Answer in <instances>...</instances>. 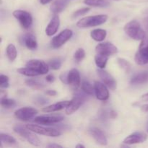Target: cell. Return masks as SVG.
Instances as JSON below:
<instances>
[{"label":"cell","mask_w":148,"mask_h":148,"mask_svg":"<svg viewBox=\"0 0 148 148\" xmlns=\"http://www.w3.org/2000/svg\"><path fill=\"white\" fill-rule=\"evenodd\" d=\"M142 99H143V101H148V92L147 93L145 94V95H143V96H142Z\"/></svg>","instance_id":"cell-44"},{"label":"cell","mask_w":148,"mask_h":148,"mask_svg":"<svg viewBox=\"0 0 148 148\" xmlns=\"http://www.w3.org/2000/svg\"><path fill=\"white\" fill-rule=\"evenodd\" d=\"M68 3H69L68 0H56L51 5V12L53 14H59L66 8Z\"/></svg>","instance_id":"cell-20"},{"label":"cell","mask_w":148,"mask_h":148,"mask_svg":"<svg viewBox=\"0 0 148 148\" xmlns=\"http://www.w3.org/2000/svg\"><path fill=\"white\" fill-rule=\"evenodd\" d=\"M46 95H49V96H55V95L57 94L56 90H49L46 91Z\"/></svg>","instance_id":"cell-39"},{"label":"cell","mask_w":148,"mask_h":148,"mask_svg":"<svg viewBox=\"0 0 148 148\" xmlns=\"http://www.w3.org/2000/svg\"><path fill=\"white\" fill-rule=\"evenodd\" d=\"M76 147H77V148H79V147L85 148V146H84V145H81V144H79V145H77L76 146Z\"/></svg>","instance_id":"cell-45"},{"label":"cell","mask_w":148,"mask_h":148,"mask_svg":"<svg viewBox=\"0 0 148 148\" xmlns=\"http://www.w3.org/2000/svg\"><path fill=\"white\" fill-rule=\"evenodd\" d=\"M94 89L96 98L100 101H106L109 98V92L106 85L100 82H95Z\"/></svg>","instance_id":"cell-13"},{"label":"cell","mask_w":148,"mask_h":148,"mask_svg":"<svg viewBox=\"0 0 148 148\" xmlns=\"http://www.w3.org/2000/svg\"><path fill=\"white\" fill-rule=\"evenodd\" d=\"M26 129L33 132L42 134V135L49 136V137H59L61 135L60 132L56 129L42 127V126L36 125V124H27L26 125Z\"/></svg>","instance_id":"cell-5"},{"label":"cell","mask_w":148,"mask_h":148,"mask_svg":"<svg viewBox=\"0 0 148 148\" xmlns=\"http://www.w3.org/2000/svg\"><path fill=\"white\" fill-rule=\"evenodd\" d=\"M88 132H89L90 134L92 136V138L95 140V141L98 144L103 146L107 145V144H108V140H107L106 137L104 134V133L101 130H99L98 128H96V127H91Z\"/></svg>","instance_id":"cell-16"},{"label":"cell","mask_w":148,"mask_h":148,"mask_svg":"<svg viewBox=\"0 0 148 148\" xmlns=\"http://www.w3.org/2000/svg\"><path fill=\"white\" fill-rule=\"evenodd\" d=\"M108 20V16L106 14H98V15L88 16L79 20L77 23V26L79 28H87V27H95L103 24Z\"/></svg>","instance_id":"cell-1"},{"label":"cell","mask_w":148,"mask_h":148,"mask_svg":"<svg viewBox=\"0 0 148 148\" xmlns=\"http://www.w3.org/2000/svg\"><path fill=\"white\" fill-rule=\"evenodd\" d=\"M38 114V111L32 107H24L15 111L14 116L18 119L23 121H28L33 119L35 116Z\"/></svg>","instance_id":"cell-11"},{"label":"cell","mask_w":148,"mask_h":148,"mask_svg":"<svg viewBox=\"0 0 148 148\" xmlns=\"http://www.w3.org/2000/svg\"><path fill=\"white\" fill-rule=\"evenodd\" d=\"M147 137L143 132H134L126 137L124 140V144L134 145L143 143L147 140Z\"/></svg>","instance_id":"cell-17"},{"label":"cell","mask_w":148,"mask_h":148,"mask_svg":"<svg viewBox=\"0 0 148 148\" xmlns=\"http://www.w3.org/2000/svg\"><path fill=\"white\" fill-rule=\"evenodd\" d=\"M95 51H96L97 54L109 56L118 53V49L113 43H109V42H106V43L98 44L95 47Z\"/></svg>","instance_id":"cell-10"},{"label":"cell","mask_w":148,"mask_h":148,"mask_svg":"<svg viewBox=\"0 0 148 148\" xmlns=\"http://www.w3.org/2000/svg\"><path fill=\"white\" fill-rule=\"evenodd\" d=\"M59 25H60V20L58 15H55L50 23L48 24L47 27L46 28V33L48 36H51L54 35L57 32L59 29Z\"/></svg>","instance_id":"cell-18"},{"label":"cell","mask_w":148,"mask_h":148,"mask_svg":"<svg viewBox=\"0 0 148 148\" xmlns=\"http://www.w3.org/2000/svg\"><path fill=\"white\" fill-rule=\"evenodd\" d=\"M13 16L19 21L24 29H28L33 23L31 14L24 10H15L13 12Z\"/></svg>","instance_id":"cell-7"},{"label":"cell","mask_w":148,"mask_h":148,"mask_svg":"<svg viewBox=\"0 0 148 148\" xmlns=\"http://www.w3.org/2000/svg\"><path fill=\"white\" fill-rule=\"evenodd\" d=\"M72 36V31L69 29H65L59 34L55 36L51 40V46L53 49H58L63 46Z\"/></svg>","instance_id":"cell-8"},{"label":"cell","mask_w":148,"mask_h":148,"mask_svg":"<svg viewBox=\"0 0 148 148\" xmlns=\"http://www.w3.org/2000/svg\"><path fill=\"white\" fill-rule=\"evenodd\" d=\"M1 106L4 108H12L16 106V101L13 99L7 98L6 97L1 98Z\"/></svg>","instance_id":"cell-28"},{"label":"cell","mask_w":148,"mask_h":148,"mask_svg":"<svg viewBox=\"0 0 148 148\" xmlns=\"http://www.w3.org/2000/svg\"><path fill=\"white\" fill-rule=\"evenodd\" d=\"M49 66L51 69H53V70H58L60 69L61 66H62V61L59 59H53L49 61Z\"/></svg>","instance_id":"cell-34"},{"label":"cell","mask_w":148,"mask_h":148,"mask_svg":"<svg viewBox=\"0 0 148 148\" xmlns=\"http://www.w3.org/2000/svg\"><path fill=\"white\" fill-rule=\"evenodd\" d=\"M64 117L60 116H40L34 119V122L43 125H51L63 121Z\"/></svg>","instance_id":"cell-14"},{"label":"cell","mask_w":148,"mask_h":148,"mask_svg":"<svg viewBox=\"0 0 148 148\" xmlns=\"http://www.w3.org/2000/svg\"><path fill=\"white\" fill-rule=\"evenodd\" d=\"M51 1L52 0H40V2L42 4H43V5H44V4H48V3L51 2Z\"/></svg>","instance_id":"cell-43"},{"label":"cell","mask_w":148,"mask_h":148,"mask_svg":"<svg viewBox=\"0 0 148 148\" xmlns=\"http://www.w3.org/2000/svg\"><path fill=\"white\" fill-rule=\"evenodd\" d=\"M147 132H148V129H147Z\"/></svg>","instance_id":"cell-46"},{"label":"cell","mask_w":148,"mask_h":148,"mask_svg":"<svg viewBox=\"0 0 148 148\" xmlns=\"http://www.w3.org/2000/svg\"><path fill=\"white\" fill-rule=\"evenodd\" d=\"M59 78H60L61 81L63 83L67 84V74H66V75L65 74H62V75H60Z\"/></svg>","instance_id":"cell-38"},{"label":"cell","mask_w":148,"mask_h":148,"mask_svg":"<svg viewBox=\"0 0 148 148\" xmlns=\"http://www.w3.org/2000/svg\"><path fill=\"white\" fill-rule=\"evenodd\" d=\"M25 84L27 86L34 88V89H42L45 87L44 84L39 82L38 80H36V79H27L25 80Z\"/></svg>","instance_id":"cell-31"},{"label":"cell","mask_w":148,"mask_h":148,"mask_svg":"<svg viewBox=\"0 0 148 148\" xmlns=\"http://www.w3.org/2000/svg\"><path fill=\"white\" fill-rule=\"evenodd\" d=\"M85 56V51L83 49H78L74 54V59L77 63H80Z\"/></svg>","instance_id":"cell-33"},{"label":"cell","mask_w":148,"mask_h":148,"mask_svg":"<svg viewBox=\"0 0 148 148\" xmlns=\"http://www.w3.org/2000/svg\"><path fill=\"white\" fill-rule=\"evenodd\" d=\"M71 101H60L59 103H56L52 104V105L49 106H46L45 108H43L42 111L43 112L46 113H51V112H55V111H60V110L64 109V108H66L70 104Z\"/></svg>","instance_id":"cell-19"},{"label":"cell","mask_w":148,"mask_h":148,"mask_svg":"<svg viewBox=\"0 0 148 148\" xmlns=\"http://www.w3.org/2000/svg\"><path fill=\"white\" fill-rule=\"evenodd\" d=\"M13 130L14 131V132L23 137L25 140H27L30 144L33 145L39 146L41 144V142L37 136L29 132V130H26L21 125H15L13 127Z\"/></svg>","instance_id":"cell-4"},{"label":"cell","mask_w":148,"mask_h":148,"mask_svg":"<svg viewBox=\"0 0 148 148\" xmlns=\"http://www.w3.org/2000/svg\"><path fill=\"white\" fill-rule=\"evenodd\" d=\"M46 80L48 82H50V83H51V82H53V81L55 80V77H53V75H47V76H46Z\"/></svg>","instance_id":"cell-40"},{"label":"cell","mask_w":148,"mask_h":148,"mask_svg":"<svg viewBox=\"0 0 148 148\" xmlns=\"http://www.w3.org/2000/svg\"><path fill=\"white\" fill-rule=\"evenodd\" d=\"M117 62H118V64L120 67L122 69H124L127 73L130 72V70L132 69V65L128 61L124 59H122V58H119L117 59Z\"/></svg>","instance_id":"cell-32"},{"label":"cell","mask_w":148,"mask_h":148,"mask_svg":"<svg viewBox=\"0 0 148 148\" xmlns=\"http://www.w3.org/2000/svg\"><path fill=\"white\" fill-rule=\"evenodd\" d=\"M26 66L33 69L35 72H37L38 75H45L48 73L49 70V64L39 59H31L26 63Z\"/></svg>","instance_id":"cell-9"},{"label":"cell","mask_w":148,"mask_h":148,"mask_svg":"<svg viewBox=\"0 0 148 148\" xmlns=\"http://www.w3.org/2000/svg\"><path fill=\"white\" fill-rule=\"evenodd\" d=\"M48 147H62V146L57 144H51L48 145Z\"/></svg>","instance_id":"cell-42"},{"label":"cell","mask_w":148,"mask_h":148,"mask_svg":"<svg viewBox=\"0 0 148 148\" xmlns=\"http://www.w3.org/2000/svg\"><path fill=\"white\" fill-rule=\"evenodd\" d=\"M24 43L26 47L30 50H35L37 49L38 43L36 37L32 34H28L24 37Z\"/></svg>","instance_id":"cell-24"},{"label":"cell","mask_w":148,"mask_h":148,"mask_svg":"<svg viewBox=\"0 0 148 148\" xmlns=\"http://www.w3.org/2000/svg\"><path fill=\"white\" fill-rule=\"evenodd\" d=\"M97 73H98V76L100 77L103 83L106 85L108 88L110 89L114 90L116 88V82L113 77L112 75H110L108 72L103 70V69H100L97 70Z\"/></svg>","instance_id":"cell-12"},{"label":"cell","mask_w":148,"mask_h":148,"mask_svg":"<svg viewBox=\"0 0 148 148\" xmlns=\"http://www.w3.org/2000/svg\"><path fill=\"white\" fill-rule=\"evenodd\" d=\"M84 3L88 6L95 7H107L110 5L107 0H84Z\"/></svg>","instance_id":"cell-25"},{"label":"cell","mask_w":148,"mask_h":148,"mask_svg":"<svg viewBox=\"0 0 148 148\" xmlns=\"http://www.w3.org/2000/svg\"><path fill=\"white\" fill-rule=\"evenodd\" d=\"M125 33L134 40H143L145 37V33L140 26V24L136 20H132L124 26Z\"/></svg>","instance_id":"cell-2"},{"label":"cell","mask_w":148,"mask_h":148,"mask_svg":"<svg viewBox=\"0 0 148 148\" xmlns=\"http://www.w3.org/2000/svg\"><path fill=\"white\" fill-rule=\"evenodd\" d=\"M83 92V91H82ZM86 94L85 92H77L71 101L70 104L66 108V114L68 115L72 114L75 111H77L79 107L83 104V103L86 101Z\"/></svg>","instance_id":"cell-6"},{"label":"cell","mask_w":148,"mask_h":148,"mask_svg":"<svg viewBox=\"0 0 148 148\" xmlns=\"http://www.w3.org/2000/svg\"><path fill=\"white\" fill-rule=\"evenodd\" d=\"M67 84L77 90L80 86V75L77 69H72L67 73Z\"/></svg>","instance_id":"cell-15"},{"label":"cell","mask_w":148,"mask_h":148,"mask_svg":"<svg viewBox=\"0 0 148 148\" xmlns=\"http://www.w3.org/2000/svg\"><path fill=\"white\" fill-rule=\"evenodd\" d=\"M17 55V49L13 44H9L7 47V56L9 60L13 62L16 59Z\"/></svg>","instance_id":"cell-27"},{"label":"cell","mask_w":148,"mask_h":148,"mask_svg":"<svg viewBox=\"0 0 148 148\" xmlns=\"http://www.w3.org/2000/svg\"><path fill=\"white\" fill-rule=\"evenodd\" d=\"M134 60L139 65L148 64V36H145L142 40L138 51L135 54Z\"/></svg>","instance_id":"cell-3"},{"label":"cell","mask_w":148,"mask_h":148,"mask_svg":"<svg viewBox=\"0 0 148 148\" xmlns=\"http://www.w3.org/2000/svg\"><path fill=\"white\" fill-rule=\"evenodd\" d=\"M148 82V72H144L137 74L133 77L131 79V84L132 85H142Z\"/></svg>","instance_id":"cell-21"},{"label":"cell","mask_w":148,"mask_h":148,"mask_svg":"<svg viewBox=\"0 0 148 148\" xmlns=\"http://www.w3.org/2000/svg\"><path fill=\"white\" fill-rule=\"evenodd\" d=\"M90 9L89 7H84V8L79 9V10H77L76 12H74L72 17H73V18H77V17H79V16L85 14L87 12H88L90 11Z\"/></svg>","instance_id":"cell-37"},{"label":"cell","mask_w":148,"mask_h":148,"mask_svg":"<svg viewBox=\"0 0 148 148\" xmlns=\"http://www.w3.org/2000/svg\"><path fill=\"white\" fill-rule=\"evenodd\" d=\"M49 101V100L48 98H46L44 96H42V95H37L34 98V103L39 106L45 105V104L48 103Z\"/></svg>","instance_id":"cell-35"},{"label":"cell","mask_w":148,"mask_h":148,"mask_svg":"<svg viewBox=\"0 0 148 148\" xmlns=\"http://www.w3.org/2000/svg\"><path fill=\"white\" fill-rule=\"evenodd\" d=\"M17 72L27 77H36L38 75V74L36 72H35L33 69L27 67V66H25L24 68H20V69H17Z\"/></svg>","instance_id":"cell-29"},{"label":"cell","mask_w":148,"mask_h":148,"mask_svg":"<svg viewBox=\"0 0 148 148\" xmlns=\"http://www.w3.org/2000/svg\"><path fill=\"white\" fill-rule=\"evenodd\" d=\"M142 110L145 112H147L148 113V104H145V105H143L142 106Z\"/></svg>","instance_id":"cell-41"},{"label":"cell","mask_w":148,"mask_h":148,"mask_svg":"<svg viewBox=\"0 0 148 148\" xmlns=\"http://www.w3.org/2000/svg\"><path fill=\"white\" fill-rule=\"evenodd\" d=\"M10 86L9 84V77L6 75H1L0 76V87L1 88H7Z\"/></svg>","instance_id":"cell-36"},{"label":"cell","mask_w":148,"mask_h":148,"mask_svg":"<svg viewBox=\"0 0 148 148\" xmlns=\"http://www.w3.org/2000/svg\"><path fill=\"white\" fill-rule=\"evenodd\" d=\"M0 139H1V147H3V145L6 146H17V143L15 139L12 136L7 134L1 133L0 134Z\"/></svg>","instance_id":"cell-22"},{"label":"cell","mask_w":148,"mask_h":148,"mask_svg":"<svg viewBox=\"0 0 148 148\" xmlns=\"http://www.w3.org/2000/svg\"><path fill=\"white\" fill-rule=\"evenodd\" d=\"M81 88H82V90L88 95H91L95 92L94 86L92 87V85L88 81H83L82 82V85H81Z\"/></svg>","instance_id":"cell-30"},{"label":"cell","mask_w":148,"mask_h":148,"mask_svg":"<svg viewBox=\"0 0 148 148\" xmlns=\"http://www.w3.org/2000/svg\"><path fill=\"white\" fill-rule=\"evenodd\" d=\"M107 32L103 29H95L90 33V36L95 41H103L106 38Z\"/></svg>","instance_id":"cell-23"},{"label":"cell","mask_w":148,"mask_h":148,"mask_svg":"<svg viewBox=\"0 0 148 148\" xmlns=\"http://www.w3.org/2000/svg\"><path fill=\"white\" fill-rule=\"evenodd\" d=\"M108 56H104L101 54H97L95 56V62L97 66L100 69H104L106 66L107 62H108Z\"/></svg>","instance_id":"cell-26"}]
</instances>
